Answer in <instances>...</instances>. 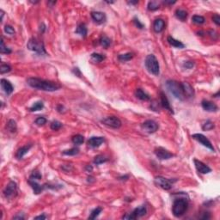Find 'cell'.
Listing matches in <instances>:
<instances>
[{"label": "cell", "mask_w": 220, "mask_h": 220, "mask_svg": "<svg viewBox=\"0 0 220 220\" xmlns=\"http://www.w3.org/2000/svg\"><path fill=\"white\" fill-rule=\"evenodd\" d=\"M27 84L35 89L48 91V92H54L56 90H59L61 88L60 84L56 82L45 80L38 78H28L27 79Z\"/></svg>", "instance_id": "6da1fadb"}, {"label": "cell", "mask_w": 220, "mask_h": 220, "mask_svg": "<svg viewBox=\"0 0 220 220\" xmlns=\"http://www.w3.org/2000/svg\"><path fill=\"white\" fill-rule=\"evenodd\" d=\"M188 208V200L185 198H179L174 200L173 207H172V213L173 215L176 218H180L183 216L187 211Z\"/></svg>", "instance_id": "7a4b0ae2"}, {"label": "cell", "mask_w": 220, "mask_h": 220, "mask_svg": "<svg viewBox=\"0 0 220 220\" xmlns=\"http://www.w3.org/2000/svg\"><path fill=\"white\" fill-rule=\"evenodd\" d=\"M166 88L176 99L180 101L185 100V95L183 93L181 84H179L178 82L175 80H168L166 82Z\"/></svg>", "instance_id": "3957f363"}, {"label": "cell", "mask_w": 220, "mask_h": 220, "mask_svg": "<svg viewBox=\"0 0 220 220\" xmlns=\"http://www.w3.org/2000/svg\"><path fill=\"white\" fill-rule=\"evenodd\" d=\"M27 47L28 50L34 52L35 54L40 56H46L47 51L45 49V46L42 41L38 40L37 38H31L28 41Z\"/></svg>", "instance_id": "277c9868"}, {"label": "cell", "mask_w": 220, "mask_h": 220, "mask_svg": "<svg viewBox=\"0 0 220 220\" xmlns=\"http://www.w3.org/2000/svg\"><path fill=\"white\" fill-rule=\"evenodd\" d=\"M145 67L150 73L153 74L155 76H158L160 73V66L159 62L156 56L153 54H149L145 58Z\"/></svg>", "instance_id": "5b68a950"}, {"label": "cell", "mask_w": 220, "mask_h": 220, "mask_svg": "<svg viewBox=\"0 0 220 220\" xmlns=\"http://www.w3.org/2000/svg\"><path fill=\"white\" fill-rule=\"evenodd\" d=\"M175 179H167L163 176H156L154 179V183L157 187H161L163 190H170L172 188L174 182H175Z\"/></svg>", "instance_id": "8992f818"}, {"label": "cell", "mask_w": 220, "mask_h": 220, "mask_svg": "<svg viewBox=\"0 0 220 220\" xmlns=\"http://www.w3.org/2000/svg\"><path fill=\"white\" fill-rule=\"evenodd\" d=\"M17 185L16 183L13 181V180H10L8 184L6 185V187H4L3 193H4V196L8 199V200H12L13 198H15L16 195H17Z\"/></svg>", "instance_id": "52a82bcc"}, {"label": "cell", "mask_w": 220, "mask_h": 220, "mask_svg": "<svg viewBox=\"0 0 220 220\" xmlns=\"http://www.w3.org/2000/svg\"><path fill=\"white\" fill-rule=\"evenodd\" d=\"M147 213L146 206L143 205L140 207L135 208L131 213H127L122 217L123 219H137L139 218H141L145 216Z\"/></svg>", "instance_id": "ba28073f"}, {"label": "cell", "mask_w": 220, "mask_h": 220, "mask_svg": "<svg viewBox=\"0 0 220 220\" xmlns=\"http://www.w3.org/2000/svg\"><path fill=\"white\" fill-rule=\"evenodd\" d=\"M101 123L104 124L105 126L114 129H118L121 127V121L116 116H108L101 120Z\"/></svg>", "instance_id": "9c48e42d"}, {"label": "cell", "mask_w": 220, "mask_h": 220, "mask_svg": "<svg viewBox=\"0 0 220 220\" xmlns=\"http://www.w3.org/2000/svg\"><path fill=\"white\" fill-rule=\"evenodd\" d=\"M192 138H193V139L197 140L199 143H200L202 145H204L205 147H207L208 149H210L211 151H215V149H214L213 145H212V143H211V141L207 139L206 136H204L203 134H200V133H195L192 135Z\"/></svg>", "instance_id": "30bf717a"}, {"label": "cell", "mask_w": 220, "mask_h": 220, "mask_svg": "<svg viewBox=\"0 0 220 220\" xmlns=\"http://www.w3.org/2000/svg\"><path fill=\"white\" fill-rule=\"evenodd\" d=\"M141 127H142V129L145 132H146L148 133H153L157 131V129H158V124L156 121H154V120H145L144 123H142Z\"/></svg>", "instance_id": "8fae6325"}, {"label": "cell", "mask_w": 220, "mask_h": 220, "mask_svg": "<svg viewBox=\"0 0 220 220\" xmlns=\"http://www.w3.org/2000/svg\"><path fill=\"white\" fill-rule=\"evenodd\" d=\"M154 153L160 160H168L174 157L173 153L169 152V151H167L166 149L163 147H157L154 151Z\"/></svg>", "instance_id": "7c38bea8"}, {"label": "cell", "mask_w": 220, "mask_h": 220, "mask_svg": "<svg viewBox=\"0 0 220 220\" xmlns=\"http://www.w3.org/2000/svg\"><path fill=\"white\" fill-rule=\"evenodd\" d=\"M193 162H194V165H195L196 169L200 174H208L210 173V172H212V169L210 167L207 166V164H205L204 163H202L201 161L194 159Z\"/></svg>", "instance_id": "4fadbf2b"}, {"label": "cell", "mask_w": 220, "mask_h": 220, "mask_svg": "<svg viewBox=\"0 0 220 220\" xmlns=\"http://www.w3.org/2000/svg\"><path fill=\"white\" fill-rule=\"evenodd\" d=\"M104 138L103 137H91L88 140L87 145L90 148H98L101 145V144L104 142Z\"/></svg>", "instance_id": "5bb4252c"}, {"label": "cell", "mask_w": 220, "mask_h": 220, "mask_svg": "<svg viewBox=\"0 0 220 220\" xmlns=\"http://www.w3.org/2000/svg\"><path fill=\"white\" fill-rule=\"evenodd\" d=\"M201 106L203 107V109L207 112H217L219 109L218 106L211 101L203 100L201 101Z\"/></svg>", "instance_id": "9a60e30c"}, {"label": "cell", "mask_w": 220, "mask_h": 220, "mask_svg": "<svg viewBox=\"0 0 220 220\" xmlns=\"http://www.w3.org/2000/svg\"><path fill=\"white\" fill-rule=\"evenodd\" d=\"M91 17L95 22L96 23H103L105 22L106 20H107V16L105 13L103 12H101V11H92L91 12Z\"/></svg>", "instance_id": "2e32d148"}, {"label": "cell", "mask_w": 220, "mask_h": 220, "mask_svg": "<svg viewBox=\"0 0 220 220\" xmlns=\"http://www.w3.org/2000/svg\"><path fill=\"white\" fill-rule=\"evenodd\" d=\"M160 99H161V105L163 108H165L166 110L169 111L171 113H174L173 108L170 106V103H169V101L167 98L166 95L163 93V92H160Z\"/></svg>", "instance_id": "e0dca14e"}, {"label": "cell", "mask_w": 220, "mask_h": 220, "mask_svg": "<svg viewBox=\"0 0 220 220\" xmlns=\"http://www.w3.org/2000/svg\"><path fill=\"white\" fill-rule=\"evenodd\" d=\"M181 87H182V89H183V93L185 95V98H190V97H193V95H194V90H193V87L191 86L187 82H184V83H181Z\"/></svg>", "instance_id": "ac0fdd59"}, {"label": "cell", "mask_w": 220, "mask_h": 220, "mask_svg": "<svg viewBox=\"0 0 220 220\" xmlns=\"http://www.w3.org/2000/svg\"><path fill=\"white\" fill-rule=\"evenodd\" d=\"M0 84H1V87L3 89V90L5 92V94L10 95V94L13 92L14 88L10 81L6 80L4 78H2L1 81H0Z\"/></svg>", "instance_id": "d6986e66"}, {"label": "cell", "mask_w": 220, "mask_h": 220, "mask_svg": "<svg viewBox=\"0 0 220 220\" xmlns=\"http://www.w3.org/2000/svg\"><path fill=\"white\" fill-rule=\"evenodd\" d=\"M33 146L31 144H28L27 145H24V146H22L21 148H19L18 150H17V151H16V157L17 158V159H22L26 154L28 152V151L31 149V147Z\"/></svg>", "instance_id": "ffe728a7"}, {"label": "cell", "mask_w": 220, "mask_h": 220, "mask_svg": "<svg viewBox=\"0 0 220 220\" xmlns=\"http://www.w3.org/2000/svg\"><path fill=\"white\" fill-rule=\"evenodd\" d=\"M28 184L31 186V187L33 188L34 193H35V194H39V193H40L42 191H43V189H45L44 185H40V184L37 182V180H28Z\"/></svg>", "instance_id": "44dd1931"}, {"label": "cell", "mask_w": 220, "mask_h": 220, "mask_svg": "<svg viewBox=\"0 0 220 220\" xmlns=\"http://www.w3.org/2000/svg\"><path fill=\"white\" fill-rule=\"evenodd\" d=\"M165 28V22L161 18L156 19L153 22V29L156 33H161Z\"/></svg>", "instance_id": "7402d4cb"}, {"label": "cell", "mask_w": 220, "mask_h": 220, "mask_svg": "<svg viewBox=\"0 0 220 220\" xmlns=\"http://www.w3.org/2000/svg\"><path fill=\"white\" fill-rule=\"evenodd\" d=\"M135 96L141 101H150L151 97L150 95L146 94L142 89H137L135 90Z\"/></svg>", "instance_id": "603a6c76"}, {"label": "cell", "mask_w": 220, "mask_h": 220, "mask_svg": "<svg viewBox=\"0 0 220 220\" xmlns=\"http://www.w3.org/2000/svg\"><path fill=\"white\" fill-rule=\"evenodd\" d=\"M167 40L169 43V45H171L172 47H175V48H184L185 47V45L181 41L175 39L172 36H169L167 38Z\"/></svg>", "instance_id": "cb8c5ba5"}, {"label": "cell", "mask_w": 220, "mask_h": 220, "mask_svg": "<svg viewBox=\"0 0 220 220\" xmlns=\"http://www.w3.org/2000/svg\"><path fill=\"white\" fill-rule=\"evenodd\" d=\"M76 34H79L80 36L85 38L87 36V34H88V29H87L86 25L84 23H80L78 24V26L76 29Z\"/></svg>", "instance_id": "d4e9b609"}, {"label": "cell", "mask_w": 220, "mask_h": 220, "mask_svg": "<svg viewBox=\"0 0 220 220\" xmlns=\"http://www.w3.org/2000/svg\"><path fill=\"white\" fill-rule=\"evenodd\" d=\"M6 130L10 133H15L17 130L16 123L14 120H9L6 123Z\"/></svg>", "instance_id": "484cf974"}, {"label": "cell", "mask_w": 220, "mask_h": 220, "mask_svg": "<svg viewBox=\"0 0 220 220\" xmlns=\"http://www.w3.org/2000/svg\"><path fill=\"white\" fill-rule=\"evenodd\" d=\"M99 43L103 48H107L111 45V40H110V38H108L106 35H101L99 39Z\"/></svg>", "instance_id": "4316f807"}, {"label": "cell", "mask_w": 220, "mask_h": 220, "mask_svg": "<svg viewBox=\"0 0 220 220\" xmlns=\"http://www.w3.org/2000/svg\"><path fill=\"white\" fill-rule=\"evenodd\" d=\"M175 16L180 21H185L187 17V12L182 9H177L175 10Z\"/></svg>", "instance_id": "83f0119b"}, {"label": "cell", "mask_w": 220, "mask_h": 220, "mask_svg": "<svg viewBox=\"0 0 220 220\" xmlns=\"http://www.w3.org/2000/svg\"><path fill=\"white\" fill-rule=\"evenodd\" d=\"M44 107V103L41 101H38L36 102H34L31 107H29V111L30 112H35V111H40Z\"/></svg>", "instance_id": "f1b7e54d"}, {"label": "cell", "mask_w": 220, "mask_h": 220, "mask_svg": "<svg viewBox=\"0 0 220 220\" xmlns=\"http://www.w3.org/2000/svg\"><path fill=\"white\" fill-rule=\"evenodd\" d=\"M72 143H73L74 145H82V144L84 142V136L81 135V134H77V135H75V136L72 137Z\"/></svg>", "instance_id": "f546056e"}, {"label": "cell", "mask_w": 220, "mask_h": 220, "mask_svg": "<svg viewBox=\"0 0 220 220\" xmlns=\"http://www.w3.org/2000/svg\"><path fill=\"white\" fill-rule=\"evenodd\" d=\"M107 160L108 159H107L105 156H103V155H97L94 158V163L96 164V165H100L101 163H104L107 162Z\"/></svg>", "instance_id": "4dcf8cb0"}, {"label": "cell", "mask_w": 220, "mask_h": 220, "mask_svg": "<svg viewBox=\"0 0 220 220\" xmlns=\"http://www.w3.org/2000/svg\"><path fill=\"white\" fill-rule=\"evenodd\" d=\"M105 56L103 54H96V53H94L91 54V60L95 62V63H100L102 60H105Z\"/></svg>", "instance_id": "1f68e13d"}, {"label": "cell", "mask_w": 220, "mask_h": 220, "mask_svg": "<svg viewBox=\"0 0 220 220\" xmlns=\"http://www.w3.org/2000/svg\"><path fill=\"white\" fill-rule=\"evenodd\" d=\"M133 58V54L132 53H127V54H120L118 56V59L121 62H127V61H129Z\"/></svg>", "instance_id": "d6a6232c"}, {"label": "cell", "mask_w": 220, "mask_h": 220, "mask_svg": "<svg viewBox=\"0 0 220 220\" xmlns=\"http://www.w3.org/2000/svg\"><path fill=\"white\" fill-rule=\"evenodd\" d=\"M101 211H102V208L101 207H96V208H95L93 211L91 212L90 215L89 216V219H95L100 215Z\"/></svg>", "instance_id": "836d02e7"}, {"label": "cell", "mask_w": 220, "mask_h": 220, "mask_svg": "<svg viewBox=\"0 0 220 220\" xmlns=\"http://www.w3.org/2000/svg\"><path fill=\"white\" fill-rule=\"evenodd\" d=\"M62 153H63V155H66V156H75V155H78L79 153V150L77 147H73L72 149L64 151Z\"/></svg>", "instance_id": "e575fe53"}, {"label": "cell", "mask_w": 220, "mask_h": 220, "mask_svg": "<svg viewBox=\"0 0 220 220\" xmlns=\"http://www.w3.org/2000/svg\"><path fill=\"white\" fill-rule=\"evenodd\" d=\"M192 22H193V23H196V24H203V23H205L206 19L202 16L195 15V16H193V17H192Z\"/></svg>", "instance_id": "d590c367"}, {"label": "cell", "mask_w": 220, "mask_h": 220, "mask_svg": "<svg viewBox=\"0 0 220 220\" xmlns=\"http://www.w3.org/2000/svg\"><path fill=\"white\" fill-rule=\"evenodd\" d=\"M0 53L3 54H11V50L10 48H8L7 47H5L4 45V40L3 38L1 39V46H0Z\"/></svg>", "instance_id": "8d00e7d4"}, {"label": "cell", "mask_w": 220, "mask_h": 220, "mask_svg": "<svg viewBox=\"0 0 220 220\" xmlns=\"http://www.w3.org/2000/svg\"><path fill=\"white\" fill-rule=\"evenodd\" d=\"M214 127H215V126H214L213 122H212L211 120H207V121L203 124L202 129H203V131H210V130L213 129Z\"/></svg>", "instance_id": "74e56055"}, {"label": "cell", "mask_w": 220, "mask_h": 220, "mask_svg": "<svg viewBox=\"0 0 220 220\" xmlns=\"http://www.w3.org/2000/svg\"><path fill=\"white\" fill-rule=\"evenodd\" d=\"M147 8H148V10H149L155 11V10H158L160 7H159V4H158V3H157V2H156V1H151V2H149Z\"/></svg>", "instance_id": "f35d334b"}, {"label": "cell", "mask_w": 220, "mask_h": 220, "mask_svg": "<svg viewBox=\"0 0 220 220\" xmlns=\"http://www.w3.org/2000/svg\"><path fill=\"white\" fill-rule=\"evenodd\" d=\"M41 175L40 173L38 171V170H34L32 174L30 175V176H29V179L28 180H40L41 179Z\"/></svg>", "instance_id": "ab89813d"}, {"label": "cell", "mask_w": 220, "mask_h": 220, "mask_svg": "<svg viewBox=\"0 0 220 220\" xmlns=\"http://www.w3.org/2000/svg\"><path fill=\"white\" fill-rule=\"evenodd\" d=\"M62 127V123L60 122L59 120H54L51 124H50V128L54 131H58Z\"/></svg>", "instance_id": "60d3db41"}, {"label": "cell", "mask_w": 220, "mask_h": 220, "mask_svg": "<svg viewBox=\"0 0 220 220\" xmlns=\"http://www.w3.org/2000/svg\"><path fill=\"white\" fill-rule=\"evenodd\" d=\"M10 71H11V67L9 65H7V64H2L1 65V66H0V73L1 74L8 73Z\"/></svg>", "instance_id": "b9f144b4"}, {"label": "cell", "mask_w": 220, "mask_h": 220, "mask_svg": "<svg viewBox=\"0 0 220 220\" xmlns=\"http://www.w3.org/2000/svg\"><path fill=\"white\" fill-rule=\"evenodd\" d=\"M34 123H35V125H37L38 127L44 126V125L47 123V119L44 118V117H38L36 120H34Z\"/></svg>", "instance_id": "7bdbcfd3"}, {"label": "cell", "mask_w": 220, "mask_h": 220, "mask_svg": "<svg viewBox=\"0 0 220 220\" xmlns=\"http://www.w3.org/2000/svg\"><path fill=\"white\" fill-rule=\"evenodd\" d=\"M4 32L8 34H10V35H14L16 34L14 28L12 26H10V25H6L4 27Z\"/></svg>", "instance_id": "ee69618b"}, {"label": "cell", "mask_w": 220, "mask_h": 220, "mask_svg": "<svg viewBox=\"0 0 220 220\" xmlns=\"http://www.w3.org/2000/svg\"><path fill=\"white\" fill-rule=\"evenodd\" d=\"M213 22L216 24V25H218V26H219L220 25V16L219 14H214L213 16Z\"/></svg>", "instance_id": "f6af8a7d"}, {"label": "cell", "mask_w": 220, "mask_h": 220, "mask_svg": "<svg viewBox=\"0 0 220 220\" xmlns=\"http://www.w3.org/2000/svg\"><path fill=\"white\" fill-rule=\"evenodd\" d=\"M133 23L135 24V26L137 28H144V24L143 23H141L140 22V21L137 18V17H134L133 19Z\"/></svg>", "instance_id": "bcb514c9"}, {"label": "cell", "mask_w": 220, "mask_h": 220, "mask_svg": "<svg viewBox=\"0 0 220 220\" xmlns=\"http://www.w3.org/2000/svg\"><path fill=\"white\" fill-rule=\"evenodd\" d=\"M194 66V63L193 61H186L183 63V67L186 69H192Z\"/></svg>", "instance_id": "7dc6e473"}, {"label": "cell", "mask_w": 220, "mask_h": 220, "mask_svg": "<svg viewBox=\"0 0 220 220\" xmlns=\"http://www.w3.org/2000/svg\"><path fill=\"white\" fill-rule=\"evenodd\" d=\"M25 219V216L23 213H18L17 215L14 216L13 219H18V220H23Z\"/></svg>", "instance_id": "c3c4849f"}, {"label": "cell", "mask_w": 220, "mask_h": 220, "mask_svg": "<svg viewBox=\"0 0 220 220\" xmlns=\"http://www.w3.org/2000/svg\"><path fill=\"white\" fill-rule=\"evenodd\" d=\"M72 72H73V73L75 74L76 76H78V77H81V72L78 68H74L73 70H72Z\"/></svg>", "instance_id": "681fc988"}, {"label": "cell", "mask_w": 220, "mask_h": 220, "mask_svg": "<svg viewBox=\"0 0 220 220\" xmlns=\"http://www.w3.org/2000/svg\"><path fill=\"white\" fill-rule=\"evenodd\" d=\"M57 110H58L59 113H64L65 112V107L62 105H58L57 106Z\"/></svg>", "instance_id": "f907efd6"}, {"label": "cell", "mask_w": 220, "mask_h": 220, "mask_svg": "<svg viewBox=\"0 0 220 220\" xmlns=\"http://www.w3.org/2000/svg\"><path fill=\"white\" fill-rule=\"evenodd\" d=\"M47 219V216L45 215V214H42V215H40V216H37V217H35L34 218V219Z\"/></svg>", "instance_id": "816d5d0a"}, {"label": "cell", "mask_w": 220, "mask_h": 220, "mask_svg": "<svg viewBox=\"0 0 220 220\" xmlns=\"http://www.w3.org/2000/svg\"><path fill=\"white\" fill-rule=\"evenodd\" d=\"M128 178H129V175H123V176H120V177H118V179H119V180H127Z\"/></svg>", "instance_id": "f5cc1de1"}, {"label": "cell", "mask_w": 220, "mask_h": 220, "mask_svg": "<svg viewBox=\"0 0 220 220\" xmlns=\"http://www.w3.org/2000/svg\"><path fill=\"white\" fill-rule=\"evenodd\" d=\"M46 30V26H45V24L44 23H42L41 25H40V32L41 33H44V31Z\"/></svg>", "instance_id": "db71d44e"}, {"label": "cell", "mask_w": 220, "mask_h": 220, "mask_svg": "<svg viewBox=\"0 0 220 220\" xmlns=\"http://www.w3.org/2000/svg\"><path fill=\"white\" fill-rule=\"evenodd\" d=\"M85 169H86L88 172H92V170H93V167L91 166V165H87L86 168H85Z\"/></svg>", "instance_id": "11a10c76"}, {"label": "cell", "mask_w": 220, "mask_h": 220, "mask_svg": "<svg viewBox=\"0 0 220 220\" xmlns=\"http://www.w3.org/2000/svg\"><path fill=\"white\" fill-rule=\"evenodd\" d=\"M139 3V1H131V2H127V4H137Z\"/></svg>", "instance_id": "9f6ffc18"}, {"label": "cell", "mask_w": 220, "mask_h": 220, "mask_svg": "<svg viewBox=\"0 0 220 220\" xmlns=\"http://www.w3.org/2000/svg\"><path fill=\"white\" fill-rule=\"evenodd\" d=\"M164 4H175V1H174V2H171V1H165L164 2Z\"/></svg>", "instance_id": "6f0895ef"}, {"label": "cell", "mask_w": 220, "mask_h": 220, "mask_svg": "<svg viewBox=\"0 0 220 220\" xmlns=\"http://www.w3.org/2000/svg\"><path fill=\"white\" fill-rule=\"evenodd\" d=\"M0 13H1V22H2V21H3V18H4V11L1 10H0Z\"/></svg>", "instance_id": "680465c9"}, {"label": "cell", "mask_w": 220, "mask_h": 220, "mask_svg": "<svg viewBox=\"0 0 220 220\" xmlns=\"http://www.w3.org/2000/svg\"><path fill=\"white\" fill-rule=\"evenodd\" d=\"M219 95V92H218L217 94L213 95V96H214V97H218V95Z\"/></svg>", "instance_id": "91938a15"}]
</instances>
